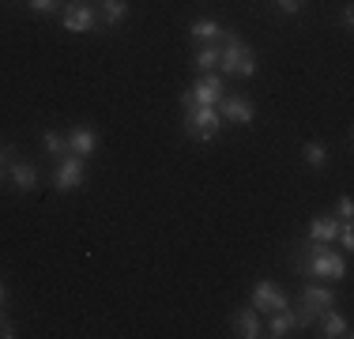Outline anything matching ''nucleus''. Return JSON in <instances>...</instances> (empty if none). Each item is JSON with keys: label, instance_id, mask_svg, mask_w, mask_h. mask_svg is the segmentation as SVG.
<instances>
[{"label": "nucleus", "instance_id": "13", "mask_svg": "<svg viewBox=\"0 0 354 339\" xmlns=\"http://www.w3.org/2000/svg\"><path fill=\"white\" fill-rule=\"evenodd\" d=\"M124 19H129V0H102V4H98V23L121 27Z\"/></svg>", "mask_w": 354, "mask_h": 339}, {"label": "nucleus", "instance_id": "15", "mask_svg": "<svg viewBox=\"0 0 354 339\" xmlns=\"http://www.w3.org/2000/svg\"><path fill=\"white\" fill-rule=\"evenodd\" d=\"M298 324V320H294V309H272L268 313V336H275V339H283V336H290V328Z\"/></svg>", "mask_w": 354, "mask_h": 339}, {"label": "nucleus", "instance_id": "4", "mask_svg": "<svg viewBox=\"0 0 354 339\" xmlns=\"http://www.w3.org/2000/svg\"><path fill=\"white\" fill-rule=\"evenodd\" d=\"M223 75H215V72H204L196 80V87L192 91H185L181 95V109H189V106H218V98H223Z\"/></svg>", "mask_w": 354, "mask_h": 339}, {"label": "nucleus", "instance_id": "21", "mask_svg": "<svg viewBox=\"0 0 354 339\" xmlns=\"http://www.w3.org/2000/svg\"><path fill=\"white\" fill-rule=\"evenodd\" d=\"M30 8L41 12V15H49V12H57V8H61V0H30Z\"/></svg>", "mask_w": 354, "mask_h": 339}, {"label": "nucleus", "instance_id": "16", "mask_svg": "<svg viewBox=\"0 0 354 339\" xmlns=\"http://www.w3.org/2000/svg\"><path fill=\"white\" fill-rule=\"evenodd\" d=\"M335 234H339V223H335L332 215L313 219V226H309V237H313V241H335Z\"/></svg>", "mask_w": 354, "mask_h": 339}, {"label": "nucleus", "instance_id": "23", "mask_svg": "<svg viewBox=\"0 0 354 339\" xmlns=\"http://www.w3.org/2000/svg\"><path fill=\"white\" fill-rule=\"evenodd\" d=\"M335 211H339V219H351V215H354V203H351V196H339V203H335Z\"/></svg>", "mask_w": 354, "mask_h": 339}, {"label": "nucleus", "instance_id": "24", "mask_svg": "<svg viewBox=\"0 0 354 339\" xmlns=\"http://www.w3.org/2000/svg\"><path fill=\"white\" fill-rule=\"evenodd\" d=\"M0 336H4V339H12V336H15V324H12L8 317H0Z\"/></svg>", "mask_w": 354, "mask_h": 339}, {"label": "nucleus", "instance_id": "20", "mask_svg": "<svg viewBox=\"0 0 354 339\" xmlns=\"http://www.w3.org/2000/svg\"><path fill=\"white\" fill-rule=\"evenodd\" d=\"M301 158H306L313 170H320V166L328 163V147H324V143H317V140H309L306 147H301Z\"/></svg>", "mask_w": 354, "mask_h": 339}, {"label": "nucleus", "instance_id": "27", "mask_svg": "<svg viewBox=\"0 0 354 339\" xmlns=\"http://www.w3.org/2000/svg\"><path fill=\"white\" fill-rule=\"evenodd\" d=\"M0 181H4V163H0Z\"/></svg>", "mask_w": 354, "mask_h": 339}, {"label": "nucleus", "instance_id": "8", "mask_svg": "<svg viewBox=\"0 0 354 339\" xmlns=\"http://www.w3.org/2000/svg\"><path fill=\"white\" fill-rule=\"evenodd\" d=\"M218 113H223V121H234V125H252V102L249 98H218Z\"/></svg>", "mask_w": 354, "mask_h": 339}, {"label": "nucleus", "instance_id": "10", "mask_svg": "<svg viewBox=\"0 0 354 339\" xmlns=\"http://www.w3.org/2000/svg\"><path fill=\"white\" fill-rule=\"evenodd\" d=\"M98 151V132L95 129H72L68 132V155L91 158Z\"/></svg>", "mask_w": 354, "mask_h": 339}, {"label": "nucleus", "instance_id": "3", "mask_svg": "<svg viewBox=\"0 0 354 339\" xmlns=\"http://www.w3.org/2000/svg\"><path fill=\"white\" fill-rule=\"evenodd\" d=\"M185 125V136L189 140H215L218 132H223V113H218L215 106H189L181 117Z\"/></svg>", "mask_w": 354, "mask_h": 339}, {"label": "nucleus", "instance_id": "6", "mask_svg": "<svg viewBox=\"0 0 354 339\" xmlns=\"http://www.w3.org/2000/svg\"><path fill=\"white\" fill-rule=\"evenodd\" d=\"M98 27V12L91 4H64V30H72V34H87V30H95Z\"/></svg>", "mask_w": 354, "mask_h": 339}, {"label": "nucleus", "instance_id": "12", "mask_svg": "<svg viewBox=\"0 0 354 339\" xmlns=\"http://www.w3.org/2000/svg\"><path fill=\"white\" fill-rule=\"evenodd\" d=\"M320 336H324V339H347V336H351L347 317H339V313L324 309V313H320Z\"/></svg>", "mask_w": 354, "mask_h": 339}, {"label": "nucleus", "instance_id": "18", "mask_svg": "<svg viewBox=\"0 0 354 339\" xmlns=\"http://www.w3.org/2000/svg\"><path fill=\"white\" fill-rule=\"evenodd\" d=\"M218 57H223V49H218V42H207V46L196 53V61H192V64H196L200 72H215V68H218Z\"/></svg>", "mask_w": 354, "mask_h": 339}, {"label": "nucleus", "instance_id": "1", "mask_svg": "<svg viewBox=\"0 0 354 339\" xmlns=\"http://www.w3.org/2000/svg\"><path fill=\"white\" fill-rule=\"evenodd\" d=\"M298 264H301L306 275H313V279H343L347 275V260H343L339 253H332L328 241H313V237L306 241Z\"/></svg>", "mask_w": 354, "mask_h": 339}, {"label": "nucleus", "instance_id": "14", "mask_svg": "<svg viewBox=\"0 0 354 339\" xmlns=\"http://www.w3.org/2000/svg\"><path fill=\"white\" fill-rule=\"evenodd\" d=\"M230 324H234V336H241V339H257V336H260L257 309H238V313L230 317Z\"/></svg>", "mask_w": 354, "mask_h": 339}, {"label": "nucleus", "instance_id": "2", "mask_svg": "<svg viewBox=\"0 0 354 339\" xmlns=\"http://www.w3.org/2000/svg\"><path fill=\"white\" fill-rule=\"evenodd\" d=\"M218 49H223V57H218V68H223L226 75H241V80H249L252 72H257V53L245 46V42H238L230 30L218 34Z\"/></svg>", "mask_w": 354, "mask_h": 339}, {"label": "nucleus", "instance_id": "5", "mask_svg": "<svg viewBox=\"0 0 354 339\" xmlns=\"http://www.w3.org/2000/svg\"><path fill=\"white\" fill-rule=\"evenodd\" d=\"M83 163H87V158H80V155H64V158H57V170H53V185H57V192H72V189H80V185H83Z\"/></svg>", "mask_w": 354, "mask_h": 339}, {"label": "nucleus", "instance_id": "25", "mask_svg": "<svg viewBox=\"0 0 354 339\" xmlns=\"http://www.w3.org/2000/svg\"><path fill=\"white\" fill-rule=\"evenodd\" d=\"M339 23H343V30H351V27H354V8H343Z\"/></svg>", "mask_w": 354, "mask_h": 339}, {"label": "nucleus", "instance_id": "17", "mask_svg": "<svg viewBox=\"0 0 354 339\" xmlns=\"http://www.w3.org/2000/svg\"><path fill=\"white\" fill-rule=\"evenodd\" d=\"M41 147H46L49 158H64V155H68V136H61V132L49 129L46 136H41Z\"/></svg>", "mask_w": 354, "mask_h": 339}, {"label": "nucleus", "instance_id": "7", "mask_svg": "<svg viewBox=\"0 0 354 339\" xmlns=\"http://www.w3.org/2000/svg\"><path fill=\"white\" fill-rule=\"evenodd\" d=\"M283 305H286V294L275 283H268V279H264V283L252 286V309H257V313H272V309H283Z\"/></svg>", "mask_w": 354, "mask_h": 339}, {"label": "nucleus", "instance_id": "19", "mask_svg": "<svg viewBox=\"0 0 354 339\" xmlns=\"http://www.w3.org/2000/svg\"><path fill=\"white\" fill-rule=\"evenodd\" d=\"M189 34H192V38H200V42L207 46V42H218V34H223V27H218L215 19H196V23L189 27Z\"/></svg>", "mask_w": 354, "mask_h": 339}, {"label": "nucleus", "instance_id": "9", "mask_svg": "<svg viewBox=\"0 0 354 339\" xmlns=\"http://www.w3.org/2000/svg\"><path fill=\"white\" fill-rule=\"evenodd\" d=\"M335 305V294L328 291V286H301V309H309V313H324V309H332Z\"/></svg>", "mask_w": 354, "mask_h": 339}, {"label": "nucleus", "instance_id": "22", "mask_svg": "<svg viewBox=\"0 0 354 339\" xmlns=\"http://www.w3.org/2000/svg\"><path fill=\"white\" fill-rule=\"evenodd\" d=\"M275 4H279L283 15H298L301 12V0H275Z\"/></svg>", "mask_w": 354, "mask_h": 339}, {"label": "nucleus", "instance_id": "11", "mask_svg": "<svg viewBox=\"0 0 354 339\" xmlns=\"http://www.w3.org/2000/svg\"><path fill=\"white\" fill-rule=\"evenodd\" d=\"M8 181L15 185V192H35L38 189V170L27 163H12L8 166Z\"/></svg>", "mask_w": 354, "mask_h": 339}, {"label": "nucleus", "instance_id": "26", "mask_svg": "<svg viewBox=\"0 0 354 339\" xmlns=\"http://www.w3.org/2000/svg\"><path fill=\"white\" fill-rule=\"evenodd\" d=\"M4 302H8V291H4V283H0V309H4Z\"/></svg>", "mask_w": 354, "mask_h": 339}]
</instances>
